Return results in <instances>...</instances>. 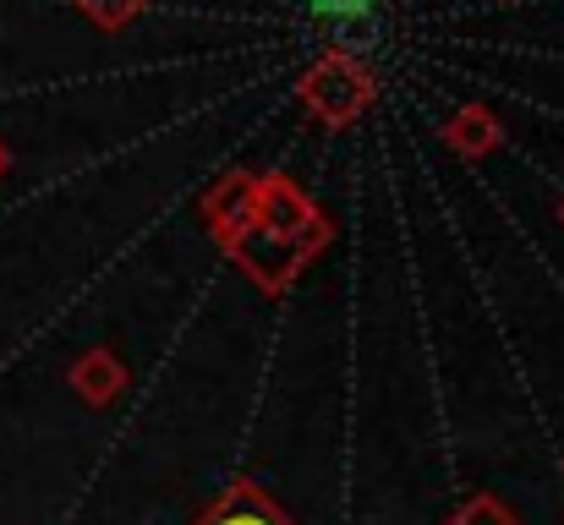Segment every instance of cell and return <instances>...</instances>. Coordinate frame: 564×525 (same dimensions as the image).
Here are the masks:
<instances>
[{"instance_id":"1","label":"cell","mask_w":564,"mask_h":525,"mask_svg":"<svg viewBox=\"0 0 564 525\" xmlns=\"http://www.w3.org/2000/svg\"><path fill=\"white\" fill-rule=\"evenodd\" d=\"M307 6L335 39H357L378 22V0H307Z\"/></svg>"},{"instance_id":"2","label":"cell","mask_w":564,"mask_h":525,"mask_svg":"<svg viewBox=\"0 0 564 525\" xmlns=\"http://www.w3.org/2000/svg\"><path fill=\"white\" fill-rule=\"evenodd\" d=\"M203 525H285V521H280L258 493H230V499H225Z\"/></svg>"},{"instance_id":"3","label":"cell","mask_w":564,"mask_h":525,"mask_svg":"<svg viewBox=\"0 0 564 525\" xmlns=\"http://www.w3.org/2000/svg\"><path fill=\"white\" fill-rule=\"evenodd\" d=\"M455 525H516V515H505L494 499H477V504H466V515Z\"/></svg>"},{"instance_id":"4","label":"cell","mask_w":564,"mask_h":525,"mask_svg":"<svg viewBox=\"0 0 564 525\" xmlns=\"http://www.w3.org/2000/svg\"><path fill=\"white\" fill-rule=\"evenodd\" d=\"M455 143H460V149H482V143H488V121H482V116H460V121H455Z\"/></svg>"},{"instance_id":"5","label":"cell","mask_w":564,"mask_h":525,"mask_svg":"<svg viewBox=\"0 0 564 525\" xmlns=\"http://www.w3.org/2000/svg\"><path fill=\"white\" fill-rule=\"evenodd\" d=\"M0 175H6V149H0Z\"/></svg>"}]
</instances>
